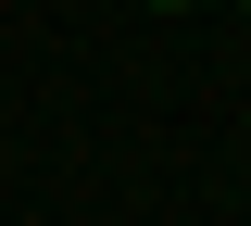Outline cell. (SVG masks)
Instances as JSON below:
<instances>
[{
  "label": "cell",
  "instance_id": "2",
  "mask_svg": "<svg viewBox=\"0 0 251 226\" xmlns=\"http://www.w3.org/2000/svg\"><path fill=\"white\" fill-rule=\"evenodd\" d=\"M163 13H176V0H163Z\"/></svg>",
  "mask_w": 251,
  "mask_h": 226
},
{
  "label": "cell",
  "instance_id": "1",
  "mask_svg": "<svg viewBox=\"0 0 251 226\" xmlns=\"http://www.w3.org/2000/svg\"><path fill=\"white\" fill-rule=\"evenodd\" d=\"M226 13H251V0H226Z\"/></svg>",
  "mask_w": 251,
  "mask_h": 226
}]
</instances>
